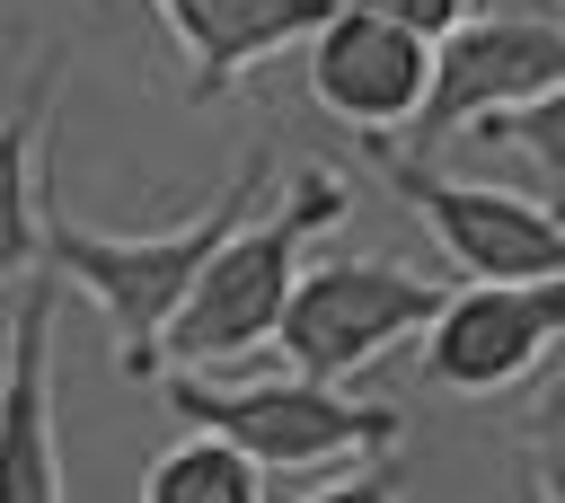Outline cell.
I'll return each instance as SVG.
<instances>
[{"mask_svg":"<svg viewBox=\"0 0 565 503\" xmlns=\"http://www.w3.org/2000/svg\"><path fill=\"white\" fill-rule=\"evenodd\" d=\"M309 97H318L335 124H353L362 141H371V132H397V124L415 132V115H424V97H433V35H415V26L344 0V9L309 35Z\"/></svg>","mask_w":565,"mask_h":503,"instance_id":"8","label":"cell"},{"mask_svg":"<svg viewBox=\"0 0 565 503\" xmlns=\"http://www.w3.org/2000/svg\"><path fill=\"white\" fill-rule=\"evenodd\" d=\"M141 503H265V459H247L221 432H185L150 459Z\"/></svg>","mask_w":565,"mask_h":503,"instance_id":"11","label":"cell"},{"mask_svg":"<svg viewBox=\"0 0 565 503\" xmlns=\"http://www.w3.org/2000/svg\"><path fill=\"white\" fill-rule=\"evenodd\" d=\"M344 212H353V194H344L335 168H300L282 194H265V212L203 265L194 300L177 309L168 362L177 371H221V362H247L256 344H274L282 335V309L300 291V247L327 238Z\"/></svg>","mask_w":565,"mask_h":503,"instance_id":"2","label":"cell"},{"mask_svg":"<svg viewBox=\"0 0 565 503\" xmlns=\"http://www.w3.org/2000/svg\"><path fill=\"white\" fill-rule=\"evenodd\" d=\"M168 406L194 432H221L265 468H353V459H388L406 441V415L388 397H353L344 379H309L291 362H274L256 379L168 371Z\"/></svg>","mask_w":565,"mask_h":503,"instance_id":"3","label":"cell"},{"mask_svg":"<svg viewBox=\"0 0 565 503\" xmlns=\"http://www.w3.org/2000/svg\"><path fill=\"white\" fill-rule=\"evenodd\" d=\"M53 309L62 274H18L9 300V379H0V494L9 503H62V450H53Z\"/></svg>","mask_w":565,"mask_h":503,"instance_id":"9","label":"cell"},{"mask_svg":"<svg viewBox=\"0 0 565 503\" xmlns=\"http://www.w3.org/2000/svg\"><path fill=\"white\" fill-rule=\"evenodd\" d=\"M441 300H450V291H441L433 274L397 265V256H335V265H309V274H300L274 353H282L291 371H309V379H353V371H371L388 344L424 335V327L441 318Z\"/></svg>","mask_w":565,"mask_h":503,"instance_id":"5","label":"cell"},{"mask_svg":"<svg viewBox=\"0 0 565 503\" xmlns=\"http://www.w3.org/2000/svg\"><path fill=\"white\" fill-rule=\"evenodd\" d=\"M530 494L539 503H565V397H547L530 415Z\"/></svg>","mask_w":565,"mask_h":503,"instance_id":"13","label":"cell"},{"mask_svg":"<svg viewBox=\"0 0 565 503\" xmlns=\"http://www.w3.org/2000/svg\"><path fill=\"white\" fill-rule=\"evenodd\" d=\"M477 141H503V150L539 176V203H556V212H565V88H547V97H530V106L494 115Z\"/></svg>","mask_w":565,"mask_h":503,"instance_id":"12","label":"cell"},{"mask_svg":"<svg viewBox=\"0 0 565 503\" xmlns=\"http://www.w3.org/2000/svg\"><path fill=\"white\" fill-rule=\"evenodd\" d=\"M565 344V274L556 282H459L424 327V379L441 397H494L530 379Z\"/></svg>","mask_w":565,"mask_h":503,"instance_id":"7","label":"cell"},{"mask_svg":"<svg viewBox=\"0 0 565 503\" xmlns=\"http://www.w3.org/2000/svg\"><path fill=\"white\" fill-rule=\"evenodd\" d=\"M547 88H565V18L494 9V18L450 26L433 44V97L415 115V159L450 150L459 132H486L494 115H512Z\"/></svg>","mask_w":565,"mask_h":503,"instance_id":"6","label":"cell"},{"mask_svg":"<svg viewBox=\"0 0 565 503\" xmlns=\"http://www.w3.org/2000/svg\"><path fill=\"white\" fill-rule=\"evenodd\" d=\"M353 9H380V18H397V26H415V35H433V44L477 18V0H353Z\"/></svg>","mask_w":565,"mask_h":503,"instance_id":"14","label":"cell"},{"mask_svg":"<svg viewBox=\"0 0 565 503\" xmlns=\"http://www.w3.org/2000/svg\"><path fill=\"white\" fill-rule=\"evenodd\" d=\"M265 194H274V159L256 150V159H238V176H230L194 221H177V229H132V238H115V229H79V221H62V212L44 221V265L106 318L124 379H150V371L168 362L177 309L194 300L203 265L265 212Z\"/></svg>","mask_w":565,"mask_h":503,"instance_id":"1","label":"cell"},{"mask_svg":"<svg viewBox=\"0 0 565 503\" xmlns=\"http://www.w3.org/2000/svg\"><path fill=\"white\" fill-rule=\"evenodd\" d=\"M150 9H159V26L177 35L185 97L212 106V97H230L265 53L309 44L344 0H150Z\"/></svg>","mask_w":565,"mask_h":503,"instance_id":"10","label":"cell"},{"mask_svg":"<svg viewBox=\"0 0 565 503\" xmlns=\"http://www.w3.org/2000/svg\"><path fill=\"white\" fill-rule=\"evenodd\" d=\"M291 503H397V477H388L380 459H353L344 477H327V485H309V494H291Z\"/></svg>","mask_w":565,"mask_h":503,"instance_id":"15","label":"cell"},{"mask_svg":"<svg viewBox=\"0 0 565 503\" xmlns=\"http://www.w3.org/2000/svg\"><path fill=\"white\" fill-rule=\"evenodd\" d=\"M362 150L380 159V176L397 185V203L441 238V256L468 282H556L565 274V212L556 203L503 194V185H477V176H441L433 159L397 150L388 132H371Z\"/></svg>","mask_w":565,"mask_h":503,"instance_id":"4","label":"cell"}]
</instances>
